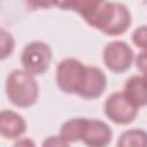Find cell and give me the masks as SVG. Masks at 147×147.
Masks as SVG:
<instances>
[{"instance_id":"cell-2","label":"cell","mask_w":147,"mask_h":147,"mask_svg":"<svg viewBox=\"0 0 147 147\" xmlns=\"http://www.w3.org/2000/svg\"><path fill=\"white\" fill-rule=\"evenodd\" d=\"M6 94L16 107L28 108L36 103L39 96V86L32 74L15 69L6 79Z\"/></svg>"},{"instance_id":"cell-5","label":"cell","mask_w":147,"mask_h":147,"mask_svg":"<svg viewBox=\"0 0 147 147\" xmlns=\"http://www.w3.org/2000/svg\"><path fill=\"white\" fill-rule=\"evenodd\" d=\"M105 114L114 123L126 125L134 121L138 115V107L123 92L110 94L105 102Z\"/></svg>"},{"instance_id":"cell-12","label":"cell","mask_w":147,"mask_h":147,"mask_svg":"<svg viewBox=\"0 0 147 147\" xmlns=\"http://www.w3.org/2000/svg\"><path fill=\"white\" fill-rule=\"evenodd\" d=\"M86 123H87V118H83V117L71 118L64 122L60 129L61 138L68 144L82 140L86 127Z\"/></svg>"},{"instance_id":"cell-15","label":"cell","mask_w":147,"mask_h":147,"mask_svg":"<svg viewBox=\"0 0 147 147\" xmlns=\"http://www.w3.org/2000/svg\"><path fill=\"white\" fill-rule=\"evenodd\" d=\"M1 57L5 59L14 51V39L11 34L5 30H1Z\"/></svg>"},{"instance_id":"cell-17","label":"cell","mask_w":147,"mask_h":147,"mask_svg":"<svg viewBox=\"0 0 147 147\" xmlns=\"http://www.w3.org/2000/svg\"><path fill=\"white\" fill-rule=\"evenodd\" d=\"M136 65L137 69L144 75L147 76V49L140 52L136 57Z\"/></svg>"},{"instance_id":"cell-8","label":"cell","mask_w":147,"mask_h":147,"mask_svg":"<svg viewBox=\"0 0 147 147\" xmlns=\"http://www.w3.org/2000/svg\"><path fill=\"white\" fill-rule=\"evenodd\" d=\"M113 138V131L107 123L100 119H88L82 138V141L90 147H105L109 145Z\"/></svg>"},{"instance_id":"cell-3","label":"cell","mask_w":147,"mask_h":147,"mask_svg":"<svg viewBox=\"0 0 147 147\" xmlns=\"http://www.w3.org/2000/svg\"><path fill=\"white\" fill-rule=\"evenodd\" d=\"M86 76V65L77 59H64L56 68V84L67 94H78Z\"/></svg>"},{"instance_id":"cell-13","label":"cell","mask_w":147,"mask_h":147,"mask_svg":"<svg viewBox=\"0 0 147 147\" xmlns=\"http://www.w3.org/2000/svg\"><path fill=\"white\" fill-rule=\"evenodd\" d=\"M117 146L121 147H147V132L139 129H132L124 131L117 141Z\"/></svg>"},{"instance_id":"cell-16","label":"cell","mask_w":147,"mask_h":147,"mask_svg":"<svg viewBox=\"0 0 147 147\" xmlns=\"http://www.w3.org/2000/svg\"><path fill=\"white\" fill-rule=\"evenodd\" d=\"M26 6L31 10L36 9H48L55 6V0H25Z\"/></svg>"},{"instance_id":"cell-11","label":"cell","mask_w":147,"mask_h":147,"mask_svg":"<svg viewBox=\"0 0 147 147\" xmlns=\"http://www.w3.org/2000/svg\"><path fill=\"white\" fill-rule=\"evenodd\" d=\"M102 0H55V6L63 10L79 14L84 21L99 7Z\"/></svg>"},{"instance_id":"cell-18","label":"cell","mask_w":147,"mask_h":147,"mask_svg":"<svg viewBox=\"0 0 147 147\" xmlns=\"http://www.w3.org/2000/svg\"><path fill=\"white\" fill-rule=\"evenodd\" d=\"M44 146H68L69 144L67 142V141H64L62 138H61V136L60 137H49L48 138V140H46V141H44V144H42Z\"/></svg>"},{"instance_id":"cell-19","label":"cell","mask_w":147,"mask_h":147,"mask_svg":"<svg viewBox=\"0 0 147 147\" xmlns=\"http://www.w3.org/2000/svg\"><path fill=\"white\" fill-rule=\"evenodd\" d=\"M145 77H146V78H147V76H145Z\"/></svg>"},{"instance_id":"cell-6","label":"cell","mask_w":147,"mask_h":147,"mask_svg":"<svg viewBox=\"0 0 147 147\" xmlns=\"http://www.w3.org/2000/svg\"><path fill=\"white\" fill-rule=\"evenodd\" d=\"M132 48L123 40H114L103 48V62L106 67L117 74L126 71L133 61Z\"/></svg>"},{"instance_id":"cell-14","label":"cell","mask_w":147,"mask_h":147,"mask_svg":"<svg viewBox=\"0 0 147 147\" xmlns=\"http://www.w3.org/2000/svg\"><path fill=\"white\" fill-rule=\"evenodd\" d=\"M132 41L137 47L147 49V25H141L133 31Z\"/></svg>"},{"instance_id":"cell-7","label":"cell","mask_w":147,"mask_h":147,"mask_svg":"<svg viewBox=\"0 0 147 147\" xmlns=\"http://www.w3.org/2000/svg\"><path fill=\"white\" fill-rule=\"evenodd\" d=\"M107 87V77L105 72L93 65H86V76L78 95L83 99L93 100L102 95Z\"/></svg>"},{"instance_id":"cell-1","label":"cell","mask_w":147,"mask_h":147,"mask_svg":"<svg viewBox=\"0 0 147 147\" xmlns=\"http://www.w3.org/2000/svg\"><path fill=\"white\" fill-rule=\"evenodd\" d=\"M85 22L105 34L119 36L130 28L132 17L125 5L102 0L99 7L85 20Z\"/></svg>"},{"instance_id":"cell-9","label":"cell","mask_w":147,"mask_h":147,"mask_svg":"<svg viewBox=\"0 0 147 147\" xmlns=\"http://www.w3.org/2000/svg\"><path fill=\"white\" fill-rule=\"evenodd\" d=\"M26 130V123L24 118L13 111L2 110L0 113V133L6 139H17Z\"/></svg>"},{"instance_id":"cell-4","label":"cell","mask_w":147,"mask_h":147,"mask_svg":"<svg viewBox=\"0 0 147 147\" xmlns=\"http://www.w3.org/2000/svg\"><path fill=\"white\" fill-rule=\"evenodd\" d=\"M52 61V49L44 41H31L21 53V63L28 72L42 75L49 68Z\"/></svg>"},{"instance_id":"cell-10","label":"cell","mask_w":147,"mask_h":147,"mask_svg":"<svg viewBox=\"0 0 147 147\" xmlns=\"http://www.w3.org/2000/svg\"><path fill=\"white\" fill-rule=\"evenodd\" d=\"M124 93L138 108L147 106V78L145 76L130 77L125 83Z\"/></svg>"}]
</instances>
